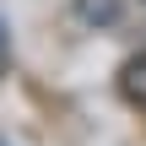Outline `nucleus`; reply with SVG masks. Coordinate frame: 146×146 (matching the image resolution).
Here are the masks:
<instances>
[{
	"mask_svg": "<svg viewBox=\"0 0 146 146\" xmlns=\"http://www.w3.org/2000/svg\"><path fill=\"white\" fill-rule=\"evenodd\" d=\"M119 11H125L119 0H76V16H81L87 27H114Z\"/></svg>",
	"mask_w": 146,
	"mask_h": 146,
	"instance_id": "nucleus-1",
	"label": "nucleus"
},
{
	"mask_svg": "<svg viewBox=\"0 0 146 146\" xmlns=\"http://www.w3.org/2000/svg\"><path fill=\"white\" fill-rule=\"evenodd\" d=\"M0 49H5V33H0Z\"/></svg>",
	"mask_w": 146,
	"mask_h": 146,
	"instance_id": "nucleus-3",
	"label": "nucleus"
},
{
	"mask_svg": "<svg viewBox=\"0 0 146 146\" xmlns=\"http://www.w3.org/2000/svg\"><path fill=\"white\" fill-rule=\"evenodd\" d=\"M119 87H125V98H130L135 108H146V54H135V60L125 65V76H119Z\"/></svg>",
	"mask_w": 146,
	"mask_h": 146,
	"instance_id": "nucleus-2",
	"label": "nucleus"
}]
</instances>
